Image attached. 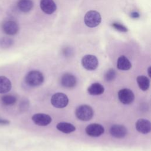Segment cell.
<instances>
[{
  "mask_svg": "<svg viewBox=\"0 0 151 151\" xmlns=\"http://www.w3.org/2000/svg\"><path fill=\"white\" fill-rule=\"evenodd\" d=\"M44 80V77L42 73L38 70L30 71L25 77V83L31 87H37L41 85Z\"/></svg>",
  "mask_w": 151,
  "mask_h": 151,
  "instance_id": "obj_1",
  "label": "cell"
},
{
  "mask_svg": "<svg viewBox=\"0 0 151 151\" xmlns=\"http://www.w3.org/2000/svg\"><path fill=\"white\" fill-rule=\"evenodd\" d=\"M101 21V17L99 12L91 10L88 11L84 15V22L85 24L90 28L98 26Z\"/></svg>",
  "mask_w": 151,
  "mask_h": 151,
  "instance_id": "obj_2",
  "label": "cell"
},
{
  "mask_svg": "<svg viewBox=\"0 0 151 151\" xmlns=\"http://www.w3.org/2000/svg\"><path fill=\"white\" fill-rule=\"evenodd\" d=\"M75 114L79 120L82 121H88L93 117L94 111L90 106L83 104L79 106L76 109Z\"/></svg>",
  "mask_w": 151,
  "mask_h": 151,
  "instance_id": "obj_3",
  "label": "cell"
},
{
  "mask_svg": "<svg viewBox=\"0 0 151 151\" xmlns=\"http://www.w3.org/2000/svg\"><path fill=\"white\" fill-rule=\"evenodd\" d=\"M51 103L56 108H64L68 104V98L64 93H57L52 96L51 98Z\"/></svg>",
  "mask_w": 151,
  "mask_h": 151,
  "instance_id": "obj_4",
  "label": "cell"
},
{
  "mask_svg": "<svg viewBox=\"0 0 151 151\" xmlns=\"http://www.w3.org/2000/svg\"><path fill=\"white\" fill-rule=\"evenodd\" d=\"M83 67L89 71H93L97 68L99 61L97 57L93 55H86L81 59Z\"/></svg>",
  "mask_w": 151,
  "mask_h": 151,
  "instance_id": "obj_5",
  "label": "cell"
},
{
  "mask_svg": "<svg viewBox=\"0 0 151 151\" xmlns=\"http://www.w3.org/2000/svg\"><path fill=\"white\" fill-rule=\"evenodd\" d=\"M3 32L9 35H14L18 33L19 31V26L18 24L13 20L4 21L1 25Z\"/></svg>",
  "mask_w": 151,
  "mask_h": 151,
  "instance_id": "obj_6",
  "label": "cell"
},
{
  "mask_svg": "<svg viewBox=\"0 0 151 151\" xmlns=\"http://www.w3.org/2000/svg\"><path fill=\"white\" fill-rule=\"evenodd\" d=\"M118 98L122 103L129 104L133 101L134 95L131 90L129 88H123L119 91Z\"/></svg>",
  "mask_w": 151,
  "mask_h": 151,
  "instance_id": "obj_7",
  "label": "cell"
},
{
  "mask_svg": "<svg viewBox=\"0 0 151 151\" xmlns=\"http://www.w3.org/2000/svg\"><path fill=\"white\" fill-rule=\"evenodd\" d=\"M86 133L91 137H99L104 132L103 126L98 123H92L86 128Z\"/></svg>",
  "mask_w": 151,
  "mask_h": 151,
  "instance_id": "obj_8",
  "label": "cell"
},
{
  "mask_svg": "<svg viewBox=\"0 0 151 151\" xmlns=\"http://www.w3.org/2000/svg\"><path fill=\"white\" fill-rule=\"evenodd\" d=\"M32 120L38 126H45L51 122L52 119L48 114L44 113H37L32 116Z\"/></svg>",
  "mask_w": 151,
  "mask_h": 151,
  "instance_id": "obj_9",
  "label": "cell"
},
{
  "mask_svg": "<svg viewBox=\"0 0 151 151\" xmlns=\"http://www.w3.org/2000/svg\"><path fill=\"white\" fill-rule=\"evenodd\" d=\"M111 135L116 138H123L127 133V129L125 126L121 124H114L110 129Z\"/></svg>",
  "mask_w": 151,
  "mask_h": 151,
  "instance_id": "obj_10",
  "label": "cell"
},
{
  "mask_svg": "<svg viewBox=\"0 0 151 151\" xmlns=\"http://www.w3.org/2000/svg\"><path fill=\"white\" fill-rule=\"evenodd\" d=\"M61 85L66 88H73L77 84V78L72 74L65 73L61 78Z\"/></svg>",
  "mask_w": 151,
  "mask_h": 151,
  "instance_id": "obj_11",
  "label": "cell"
},
{
  "mask_svg": "<svg viewBox=\"0 0 151 151\" xmlns=\"http://www.w3.org/2000/svg\"><path fill=\"white\" fill-rule=\"evenodd\" d=\"M135 127L139 133L142 134H147L150 132L151 124L148 120L140 119L136 122Z\"/></svg>",
  "mask_w": 151,
  "mask_h": 151,
  "instance_id": "obj_12",
  "label": "cell"
},
{
  "mask_svg": "<svg viewBox=\"0 0 151 151\" xmlns=\"http://www.w3.org/2000/svg\"><path fill=\"white\" fill-rule=\"evenodd\" d=\"M40 7L47 14H52L57 9V5L53 0H41Z\"/></svg>",
  "mask_w": 151,
  "mask_h": 151,
  "instance_id": "obj_13",
  "label": "cell"
},
{
  "mask_svg": "<svg viewBox=\"0 0 151 151\" xmlns=\"http://www.w3.org/2000/svg\"><path fill=\"white\" fill-rule=\"evenodd\" d=\"M117 67L119 70L126 71L131 68L132 64L126 56L121 55L117 59Z\"/></svg>",
  "mask_w": 151,
  "mask_h": 151,
  "instance_id": "obj_14",
  "label": "cell"
},
{
  "mask_svg": "<svg viewBox=\"0 0 151 151\" xmlns=\"http://www.w3.org/2000/svg\"><path fill=\"white\" fill-rule=\"evenodd\" d=\"M88 94L93 96H97L103 94L104 91V87L100 83H94L91 84L87 88Z\"/></svg>",
  "mask_w": 151,
  "mask_h": 151,
  "instance_id": "obj_15",
  "label": "cell"
},
{
  "mask_svg": "<svg viewBox=\"0 0 151 151\" xmlns=\"http://www.w3.org/2000/svg\"><path fill=\"white\" fill-rule=\"evenodd\" d=\"M12 87L11 81L5 76H0V93L9 92Z\"/></svg>",
  "mask_w": 151,
  "mask_h": 151,
  "instance_id": "obj_16",
  "label": "cell"
},
{
  "mask_svg": "<svg viewBox=\"0 0 151 151\" xmlns=\"http://www.w3.org/2000/svg\"><path fill=\"white\" fill-rule=\"evenodd\" d=\"M56 127L59 131L64 133H70L76 130V127L73 124L67 122L58 123Z\"/></svg>",
  "mask_w": 151,
  "mask_h": 151,
  "instance_id": "obj_17",
  "label": "cell"
},
{
  "mask_svg": "<svg viewBox=\"0 0 151 151\" xmlns=\"http://www.w3.org/2000/svg\"><path fill=\"white\" fill-rule=\"evenodd\" d=\"M32 0H19L17 3L18 8L22 12H28L33 8Z\"/></svg>",
  "mask_w": 151,
  "mask_h": 151,
  "instance_id": "obj_18",
  "label": "cell"
},
{
  "mask_svg": "<svg viewBox=\"0 0 151 151\" xmlns=\"http://www.w3.org/2000/svg\"><path fill=\"white\" fill-rule=\"evenodd\" d=\"M137 83L139 88L143 91H146L150 86L149 78L145 76H139L136 78Z\"/></svg>",
  "mask_w": 151,
  "mask_h": 151,
  "instance_id": "obj_19",
  "label": "cell"
},
{
  "mask_svg": "<svg viewBox=\"0 0 151 151\" xmlns=\"http://www.w3.org/2000/svg\"><path fill=\"white\" fill-rule=\"evenodd\" d=\"M1 100L2 103L5 106H12L17 101V98L12 95H5L1 97Z\"/></svg>",
  "mask_w": 151,
  "mask_h": 151,
  "instance_id": "obj_20",
  "label": "cell"
},
{
  "mask_svg": "<svg viewBox=\"0 0 151 151\" xmlns=\"http://www.w3.org/2000/svg\"><path fill=\"white\" fill-rule=\"evenodd\" d=\"M116 77V71L113 69L110 68L104 74V79L107 82L112 81Z\"/></svg>",
  "mask_w": 151,
  "mask_h": 151,
  "instance_id": "obj_21",
  "label": "cell"
},
{
  "mask_svg": "<svg viewBox=\"0 0 151 151\" xmlns=\"http://www.w3.org/2000/svg\"><path fill=\"white\" fill-rule=\"evenodd\" d=\"M13 44V40L8 38H2L0 39V47L2 48H8Z\"/></svg>",
  "mask_w": 151,
  "mask_h": 151,
  "instance_id": "obj_22",
  "label": "cell"
},
{
  "mask_svg": "<svg viewBox=\"0 0 151 151\" xmlns=\"http://www.w3.org/2000/svg\"><path fill=\"white\" fill-rule=\"evenodd\" d=\"M111 25L113 28H114L116 29H117L119 31H121V32H127V28L119 23L114 22L111 24Z\"/></svg>",
  "mask_w": 151,
  "mask_h": 151,
  "instance_id": "obj_23",
  "label": "cell"
},
{
  "mask_svg": "<svg viewBox=\"0 0 151 151\" xmlns=\"http://www.w3.org/2000/svg\"><path fill=\"white\" fill-rule=\"evenodd\" d=\"M28 106V103L27 102V101H22L20 104V109H21V110H25V109H27Z\"/></svg>",
  "mask_w": 151,
  "mask_h": 151,
  "instance_id": "obj_24",
  "label": "cell"
},
{
  "mask_svg": "<svg viewBox=\"0 0 151 151\" xmlns=\"http://www.w3.org/2000/svg\"><path fill=\"white\" fill-rule=\"evenodd\" d=\"M9 121L8 120L0 119V124H9Z\"/></svg>",
  "mask_w": 151,
  "mask_h": 151,
  "instance_id": "obj_25",
  "label": "cell"
},
{
  "mask_svg": "<svg viewBox=\"0 0 151 151\" xmlns=\"http://www.w3.org/2000/svg\"><path fill=\"white\" fill-rule=\"evenodd\" d=\"M131 17L134 18H137L139 17V14L136 12H133L131 14Z\"/></svg>",
  "mask_w": 151,
  "mask_h": 151,
  "instance_id": "obj_26",
  "label": "cell"
},
{
  "mask_svg": "<svg viewBox=\"0 0 151 151\" xmlns=\"http://www.w3.org/2000/svg\"><path fill=\"white\" fill-rule=\"evenodd\" d=\"M150 69H151V67H149L148 68V70H147V73H148V75H149V77H151V74H150Z\"/></svg>",
  "mask_w": 151,
  "mask_h": 151,
  "instance_id": "obj_27",
  "label": "cell"
}]
</instances>
